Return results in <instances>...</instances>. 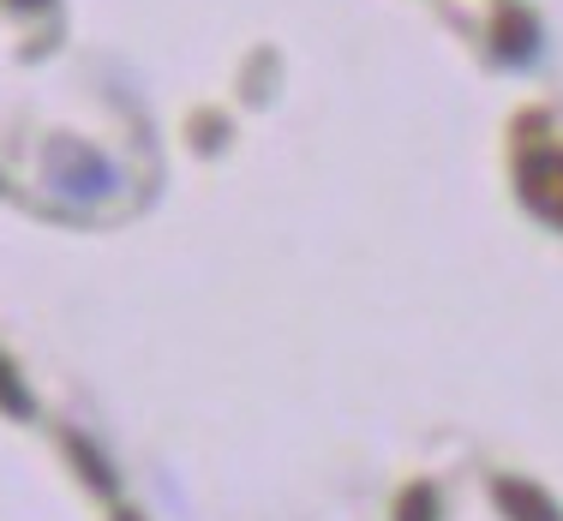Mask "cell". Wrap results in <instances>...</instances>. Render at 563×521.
I'll use <instances>...</instances> for the list:
<instances>
[{
    "mask_svg": "<svg viewBox=\"0 0 563 521\" xmlns=\"http://www.w3.org/2000/svg\"><path fill=\"white\" fill-rule=\"evenodd\" d=\"M528 192H533V204H540L545 217L563 222V163H533L528 168Z\"/></svg>",
    "mask_w": 563,
    "mask_h": 521,
    "instance_id": "6da1fadb",
    "label": "cell"
},
{
    "mask_svg": "<svg viewBox=\"0 0 563 521\" xmlns=\"http://www.w3.org/2000/svg\"><path fill=\"white\" fill-rule=\"evenodd\" d=\"M498 503H504V510L516 516V521H558V510H545L540 491L516 486V479H504V486H498Z\"/></svg>",
    "mask_w": 563,
    "mask_h": 521,
    "instance_id": "7a4b0ae2",
    "label": "cell"
},
{
    "mask_svg": "<svg viewBox=\"0 0 563 521\" xmlns=\"http://www.w3.org/2000/svg\"><path fill=\"white\" fill-rule=\"evenodd\" d=\"M426 510H432V498H426V491H413V498L401 503V521H426Z\"/></svg>",
    "mask_w": 563,
    "mask_h": 521,
    "instance_id": "3957f363",
    "label": "cell"
}]
</instances>
